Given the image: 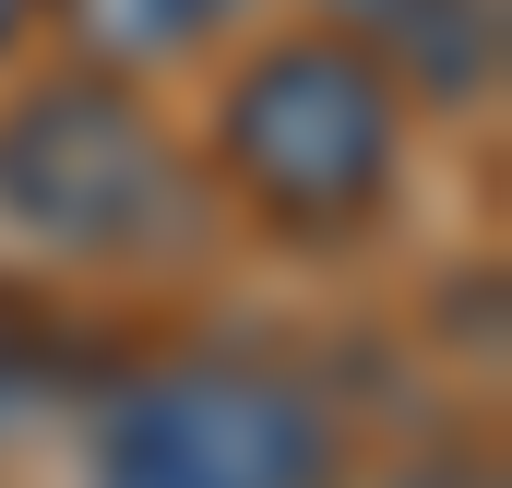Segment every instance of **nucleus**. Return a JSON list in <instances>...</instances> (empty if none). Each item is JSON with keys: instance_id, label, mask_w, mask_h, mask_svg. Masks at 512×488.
<instances>
[{"instance_id": "2", "label": "nucleus", "mask_w": 512, "mask_h": 488, "mask_svg": "<svg viewBox=\"0 0 512 488\" xmlns=\"http://www.w3.org/2000/svg\"><path fill=\"white\" fill-rule=\"evenodd\" d=\"M215 227V191L143 72H0V239L48 274H167Z\"/></svg>"}, {"instance_id": "4", "label": "nucleus", "mask_w": 512, "mask_h": 488, "mask_svg": "<svg viewBox=\"0 0 512 488\" xmlns=\"http://www.w3.org/2000/svg\"><path fill=\"white\" fill-rule=\"evenodd\" d=\"M120 369V346L60 310L48 286H0V465H24L36 441H72L84 393Z\"/></svg>"}, {"instance_id": "6", "label": "nucleus", "mask_w": 512, "mask_h": 488, "mask_svg": "<svg viewBox=\"0 0 512 488\" xmlns=\"http://www.w3.org/2000/svg\"><path fill=\"white\" fill-rule=\"evenodd\" d=\"M251 12L274 0H48V36L72 60H108V72H179V60H215Z\"/></svg>"}, {"instance_id": "3", "label": "nucleus", "mask_w": 512, "mask_h": 488, "mask_svg": "<svg viewBox=\"0 0 512 488\" xmlns=\"http://www.w3.org/2000/svg\"><path fill=\"white\" fill-rule=\"evenodd\" d=\"M72 488H358V429L262 346H120L72 417Z\"/></svg>"}, {"instance_id": "9", "label": "nucleus", "mask_w": 512, "mask_h": 488, "mask_svg": "<svg viewBox=\"0 0 512 488\" xmlns=\"http://www.w3.org/2000/svg\"><path fill=\"white\" fill-rule=\"evenodd\" d=\"M0 488H12V465H0Z\"/></svg>"}, {"instance_id": "1", "label": "nucleus", "mask_w": 512, "mask_h": 488, "mask_svg": "<svg viewBox=\"0 0 512 488\" xmlns=\"http://www.w3.org/2000/svg\"><path fill=\"white\" fill-rule=\"evenodd\" d=\"M417 120L429 108L393 84V60L370 36H346L334 12H274V24L251 12L215 48L191 167L239 239L286 262H346L405 215Z\"/></svg>"}, {"instance_id": "8", "label": "nucleus", "mask_w": 512, "mask_h": 488, "mask_svg": "<svg viewBox=\"0 0 512 488\" xmlns=\"http://www.w3.org/2000/svg\"><path fill=\"white\" fill-rule=\"evenodd\" d=\"M36 36H48V0H0V72H24Z\"/></svg>"}, {"instance_id": "7", "label": "nucleus", "mask_w": 512, "mask_h": 488, "mask_svg": "<svg viewBox=\"0 0 512 488\" xmlns=\"http://www.w3.org/2000/svg\"><path fill=\"white\" fill-rule=\"evenodd\" d=\"M358 488H501V453H489V441H429V453L358 465Z\"/></svg>"}, {"instance_id": "5", "label": "nucleus", "mask_w": 512, "mask_h": 488, "mask_svg": "<svg viewBox=\"0 0 512 488\" xmlns=\"http://www.w3.org/2000/svg\"><path fill=\"white\" fill-rule=\"evenodd\" d=\"M346 36H370L417 108H489L501 96V0H310Z\"/></svg>"}]
</instances>
